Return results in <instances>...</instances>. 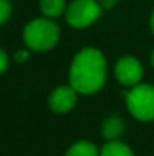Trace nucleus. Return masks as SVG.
Returning <instances> with one entry per match:
<instances>
[{"label": "nucleus", "instance_id": "1", "mask_svg": "<svg viewBox=\"0 0 154 156\" xmlns=\"http://www.w3.org/2000/svg\"><path fill=\"white\" fill-rule=\"evenodd\" d=\"M107 64L103 53L86 47L77 53L70 67V85L79 94H94L106 82Z\"/></svg>", "mask_w": 154, "mask_h": 156}, {"label": "nucleus", "instance_id": "2", "mask_svg": "<svg viewBox=\"0 0 154 156\" xmlns=\"http://www.w3.org/2000/svg\"><path fill=\"white\" fill-rule=\"evenodd\" d=\"M59 26L50 18H35L24 27V43L29 49L36 52H46L56 46L59 40Z\"/></svg>", "mask_w": 154, "mask_h": 156}, {"label": "nucleus", "instance_id": "3", "mask_svg": "<svg viewBox=\"0 0 154 156\" xmlns=\"http://www.w3.org/2000/svg\"><path fill=\"white\" fill-rule=\"evenodd\" d=\"M128 112L139 121L154 120V87L138 83L125 94Z\"/></svg>", "mask_w": 154, "mask_h": 156}, {"label": "nucleus", "instance_id": "4", "mask_svg": "<svg viewBox=\"0 0 154 156\" xmlns=\"http://www.w3.org/2000/svg\"><path fill=\"white\" fill-rule=\"evenodd\" d=\"M101 11L98 0H73L65 11L67 23L76 29L88 27L100 18Z\"/></svg>", "mask_w": 154, "mask_h": 156}, {"label": "nucleus", "instance_id": "5", "mask_svg": "<svg viewBox=\"0 0 154 156\" xmlns=\"http://www.w3.org/2000/svg\"><path fill=\"white\" fill-rule=\"evenodd\" d=\"M144 70L135 56H122L115 64V77L124 87H135L141 83Z\"/></svg>", "mask_w": 154, "mask_h": 156}, {"label": "nucleus", "instance_id": "6", "mask_svg": "<svg viewBox=\"0 0 154 156\" xmlns=\"http://www.w3.org/2000/svg\"><path fill=\"white\" fill-rule=\"evenodd\" d=\"M77 91L70 85V87H59L50 94L49 105L50 108L57 114H65L70 112L76 103H77Z\"/></svg>", "mask_w": 154, "mask_h": 156}, {"label": "nucleus", "instance_id": "7", "mask_svg": "<svg viewBox=\"0 0 154 156\" xmlns=\"http://www.w3.org/2000/svg\"><path fill=\"white\" fill-rule=\"evenodd\" d=\"M125 124L119 117H110L103 123V136L107 141H116L124 133Z\"/></svg>", "mask_w": 154, "mask_h": 156}, {"label": "nucleus", "instance_id": "8", "mask_svg": "<svg viewBox=\"0 0 154 156\" xmlns=\"http://www.w3.org/2000/svg\"><path fill=\"white\" fill-rule=\"evenodd\" d=\"M39 8L47 18H56L67 11L65 0H39Z\"/></svg>", "mask_w": 154, "mask_h": 156}, {"label": "nucleus", "instance_id": "9", "mask_svg": "<svg viewBox=\"0 0 154 156\" xmlns=\"http://www.w3.org/2000/svg\"><path fill=\"white\" fill-rule=\"evenodd\" d=\"M65 156H100V152L91 141H77L67 150Z\"/></svg>", "mask_w": 154, "mask_h": 156}, {"label": "nucleus", "instance_id": "10", "mask_svg": "<svg viewBox=\"0 0 154 156\" xmlns=\"http://www.w3.org/2000/svg\"><path fill=\"white\" fill-rule=\"evenodd\" d=\"M100 156H135V153L128 146L116 140V141H107L103 146Z\"/></svg>", "mask_w": 154, "mask_h": 156}, {"label": "nucleus", "instance_id": "11", "mask_svg": "<svg viewBox=\"0 0 154 156\" xmlns=\"http://www.w3.org/2000/svg\"><path fill=\"white\" fill-rule=\"evenodd\" d=\"M11 15V5L8 0H0V24L5 23Z\"/></svg>", "mask_w": 154, "mask_h": 156}, {"label": "nucleus", "instance_id": "12", "mask_svg": "<svg viewBox=\"0 0 154 156\" xmlns=\"http://www.w3.org/2000/svg\"><path fill=\"white\" fill-rule=\"evenodd\" d=\"M8 68V56L3 50H0V74Z\"/></svg>", "mask_w": 154, "mask_h": 156}, {"label": "nucleus", "instance_id": "13", "mask_svg": "<svg viewBox=\"0 0 154 156\" xmlns=\"http://www.w3.org/2000/svg\"><path fill=\"white\" fill-rule=\"evenodd\" d=\"M98 3L101 5L103 9H110L118 3V0H98Z\"/></svg>", "mask_w": 154, "mask_h": 156}, {"label": "nucleus", "instance_id": "14", "mask_svg": "<svg viewBox=\"0 0 154 156\" xmlns=\"http://www.w3.org/2000/svg\"><path fill=\"white\" fill-rule=\"evenodd\" d=\"M27 58H29V53L26 50H20V52L15 53V61L17 62H24V61H27Z\"/></svg>", "mask_w": 154, "mask_h": 156}, {"label": "nucleus", "instance_id": "15", "mask_svg": "<svg viewBox=\"0 0 154 156\" xmlns=\"http://www.w3.org/2000/svg\"><path fill=\"white\" fill-rule=\"evenodd\" d=\"M150 24H151V30H153V34H154V9H153V12H151V18H150Z\"/></svg>", "mask_w": 154, "mask_h": 156}, {"label": "nucleus", "instance_id": "16", "mask_svg": "<svg viewBox=\"0 0 154 156\" xmlns=\"http://www.w3.org/2000/svg\"><path fill=\"white\" fill-rule=\"evenodd\" d=\"M151 65L154 67V50H153V53H151Z\"/></svg>", "mask_w": 154, "mask_h": 156}]
</instances>
